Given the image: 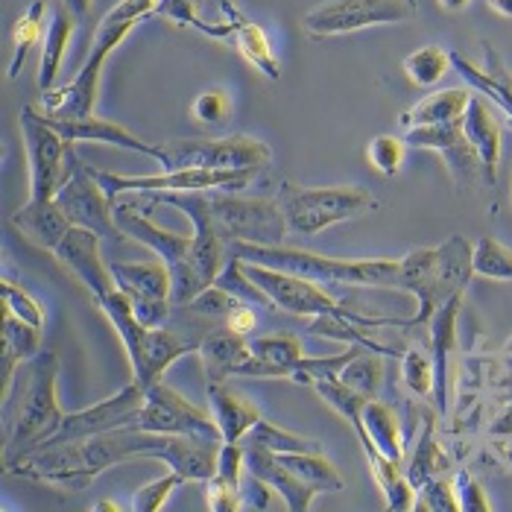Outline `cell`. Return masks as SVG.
I'll return each instance as SVG.
<instances>
[{"mask_svg":"<svg viewBox=\"0 0 512 512\" xmlns=\"http://www.w3.org/2000/svg\"><path fill=\"white\" fill-rule=\"evenodd\" d=\"M472 278V246L463 235H451L442 246H422L401 258L398 290H407L419 311L407 325H428L457 293H466Z\"/></svg>","mask_w":512,"mask_h":512,"instance_id":"cell-1","label":"cell"},{"mask_svg":"<svg viewBox=\"0 0 512 512\" xmlns=\"http://www.w3.org/2000/svg\"><path fill=\"white\" fill-rule=\"evenodd\" d=\"M232 255L249 264L276 267L293 276L311 278L316 284H337V287H378V290H398L401 261H340L325 258L308 249L290 246H258V243H235Z\"/></svg>","mask_w":512,"mask_h":512,"instance_id":"cell-2","label":"cell"},{"mask_svg":"<svg viewBox=\"0 0 512 512\" xmlns=\"http://www.w3.org/2000/svg\"><path fill=\"white\" fill-rule=\"evenodd\" d=\"M97 308L109 319V325L118 331L120 343L126 349L129 366H132V381L141 384L144 390L158 384L164 378V372L179 360V357L191 355L199 349V340H191L167 325L161 328H147L135 311L132 302L123 290H112L106 299L97 302Z\"/></svg>","mask_w":512,"mask_h":512,"instance_id":"cell-3","label":"cell"},{"mask_svg":"<svg viewBox=\"0 0 512 512\" xmlns=\"http://www.w3.org/2000/svg\"><path fill=\"white\" fill-rule=\"evenodd\" d=\"M59 355L39 352L27 360V390L18 404V413L12 422H6V445H3V463L18 460L30 451L50 442L65 422V410L59 404Z\"/></svg>","mask_w":512,"mask_h":512,"instance_id":"cell-4","label":"cell"},{"mask_svg":"<svg viewBox=\"0 0 512 512\" xmlns=\"http://www.w3.org/2000/svg\"><path fill=\"white\" fill-rule=\"evenodd\" d=\"M276 199L284 214L287 232L302 237H314L337 223H349L378 208V199L355 185L302 188V185L284 182Z\"/></svg>","mask_w":512,"mask_h":512,"instance_id":"cell-5","label":"cell"},{"mask_svg":"<svg viewBox=\"0 0 512 512\" xmlns=\"http://www.w3.org/2000/svg\"><path fill=\"white\" fill-rule=\"evenodd\" d=\"M115 220H118L123 235L144 243L167 264V270L173 276V305L185 308L197 293L205 290L197 267H194V235H179V232L158 226L156 220H150L147 211H141L135 205V199L115 202Z\"/></svg>","mask_w":512,"mask_h":512,"instance_id":"cell-6","label":"cell"},{"mask_svg":"<svg viewBox=\"0 0 512 512\" xmlns=\"http://www.w3.org/2000/svg\"><path fill=\"white\" fill-rule=\"evenodd\" d=\"M18 126H21L27 170H30V199L36 202L56 199L79 164L74 144L65 141L36 106H24L18 112Z\"/></svg>","mask_w":512,"mask_h":512,"instance_id":"cell-7","label":"cell"},{"mask_svg":"<svg viewBox=\"0 0 512 512\" xmlns=\"http://www.w3.org/2000/svg\"><path fill=\"white\" fill-rule=\"evenodd\" d=\"M138 24L126 21V24H97L91 50L85 65L77 71V77L68 85L41 91V115L44 118H88L94 115L97 106V94H100V79H103V65L106 59L115 53L120 41L126 39Z\"/></svg>","mask_w":512,"mask_h":512,"instance_id":"cell-8","label":"cell"},{"mask_svg":"<svg viewBox=\"0 0 512 512\" xmlns=\"http://www.w3.org/2000/svg\"><path fill=\"white\" fill-rule=\"evenodd\" d=\"M208 214L220 237L235 243H258V246H281L287 235L284 214L278 199L240 197L235 191H205Z\"/></svg>","mask_w":512,"mask_h":512,"instance_id":"cell-9","label":"cell"},{"mask_svg":"<svg viewBox=\"0 0 512 512\" xmlns=\"http://www.w3.org/2000/svg\"><path fill=\"white\" fill-rule=\"evenodd\" d=\"M94 170V167H91ZM261 170H205V167H179L161 170L153 176H120L94 170L103 191L115 199L118 194H199V191H246Z\"/></svg>","mask_w":512,"mask_h":512,"instance_id":"cell-10","label":"cell"},{"mask_svg":"<svg viewBox=\"0 0 512 512\" xmlns=\"http://www.w3.org/2000/svg\"><path fill=\"white\" fill-rule=\"evenodd\" d=\"M156 161L164 170L205 167V170H264L273 161V150L249 135L229 138H191L158 144Z\"/></svg>","mask_w":512,"mask_h":512,"instance_id":"cell-11","label":"cell"},{"mask_svg":"<svg viewBox=\"0 0 512 512\" xmlns=\"http://www.w3.org/2000/svg\"><path fill=\"white\" fill-rule=\"evenodd\" d=\"M416 12V0H325L305 12L302 30L311 39H334L369 27L407 24Z\"/></svg>","mask_w":512,"mask_h":512,"instance_id":"cell-12","label":"cell"},{"mask_svg":"<svg viewBox=\"0 0 512 512\" xmlns=\"http://www.w3.org/2000/svg\"><path fill=\"white\" fill-rule=\"evenodd\" d=\"M3 466L15 477L47 483L62 492H82L100 477L85 454V442H44L36 451L9 460Z\"/></svg>","mask_w":512,"mask_h":512,"instance_id":"cell-13","label":"cell"},{"mask_svg":"<svg viewBox=\"0 0 512 512\" xmlns=\"http://www.w3.org/2000/svg\"><path fill=\"white\" fill-rule=\"evenodd\" d=\"M246 278L276 305L278 311H287L293 316H340V319H352V314H346L337 299L331 293H325L322 284H316L311 278L293 276L284 273L276 267H264V264H249L240 261Z\"/></svg>","mask_w":512,"mask_h":512,"instance_id":"cell-14","label":"cell"},{"mask_svg":"<svg viewBox=\"0 0 512 512\" xmlns=\"http://www.w3.org/2000/svg\"><path fill=\"white\" fill-rule=\"evenodd\" d=\"M138 428L141 431H153V434L194 436V439L223 442L220 425L214 422V416L199 410L197 404H191L188 398H182L176 390H170L164 381L147 387Z\"/></svg>","mask_w":512,"mask_h":512,"instance_id":"cell-15","label":"cell"},{"mask_svg":"<svg viewBox=\"0 0 512 512\" xmlns=\"http://www.w3.org/2000/svg\"><path fill=\"white\" fill-rule=\"evenodd\" d=\"M56 202L68 214V220L79 229H88L109 243L126 237L120 232L118 220H115V199L103 191V185L97 182V176L88 164L79 161L74 176L56 194Z\"/></svg>","mask_w":512,"mask_h":512,"instance_id":"cell-16","label":"cell"},{"mask_svg":"<svg viewBox=\"0 0 512 512\" xmlns=\"http://www.w3.org/2000/svg\"><path fill=\"white\" fill-rule=\"evenodd\" d=\"M144 395H147V390L132 381L118 395H112V398H106L100 404L65 413L62 428L56 431V436L50 442H82V439H91V436L112 434V431H120V428H138Z\"/></svg>","mask_w":512,"mask_h":512,"instance_id":"cell-17","label":"cell"},{"mask_svg":"<svg viewBox=\"0 0 512 512\" xmlns=\"http://www.w3.org/2000/svg\"><path fill=\"white\" fill-rule=\"evenodd\" d=\"M220 15H223V21H217V24H205L202 18H197L194 30L208 36V39L232 44L237 53L267 79H273V82L281 79V65H278L273 44L267 39L264 27L249 21L232 0H220Z\"/></svg>","mask_w":512,"mask_h":512,"instance_id":"cell-18","label":"cell"},{"mask_svg":"<svg viewBox=\"0 0 512 512\" xmlns=\"http://www.w3.org/2000/svg\"><path fill=\"white\" fill-rule=\"evenodd\" d=\"M53 255L97 302L106 299L112 290H118V281L112 276V264L103 261V237L100 235L71 226V232L56 246Z\"/></svg>","mask_w":512,"mask_h":512,"instance_id":"cell-19","label":"cell"},{"mask_svg":"<svg viewBox=\"0 0 512 512\" xmlns=\"http://www.w3.org/2000/svg\"><path fill=\"white\" fill-rule=\"evenodd\" d=\"M404 144L413 150H431L439 153L448 164V173L454 176L457 185H469L477 173H483L480 158L469 144L463 132V118L448 120V123H434V126H416L404 132ZM486 179V176H483Z\"/></svg>","mask_w":512,"mask_h":512,"instance_id":"cell-20","label":"cell"},{"mask_svg":"<svg viewBox=\"0 0 512 512\" xmlns=\"http://www.w3.org/2000/svg\"><path fill=\"white\" fill-rule=\"evenodd\" d=\"M369 469H375L378 463L390 460L395 466H404V436L398 425V413L390 404L372 398L363 407V434L357 436Z\"/></svg>","mask_w":512,"mask_h":512,"instance_id":"cell-21","label":"cell"},{"mask_svg":"<svg viewBox=\"0 0 512 512\" xmlns=\"http://www.w3.org/2000/svg\"><path fill=\"white\" fill-rule=\"evenodd\" d=\"M305 357L296 334H267L249 340V357L237 369V378H290Z\"/></svg>","mask_w":512,"mask_h":512,"instance_id":"cell-22","label":"cell"},{"mask_svg":"<svg viewBox=\"0 0 512 512\" xmlns=\"http://www.w3.org/2000/svg\"><path fill=\"white\" fill-rule=\"evenodd\" d=\"M53 123V129L71 141V144H109V147H120V150H129V153H141V156L156 158L158 144H150L138 135H132L126 126H120L115 120L97 118V115H88V118H47Z\"/></svg>","mask_w":512,"mask_h":512,"instance_id":"cell-23","label":"cell"},{"mask_svg":"<svg viewBox=\"0 0 512 512\" xmlns=\"http://www.w3.org/2000/svg\"><path fill=\"white\" fill-rule=\"evenodd\" d=\"M243 451H246V472L267 480L278 495H281V504L290 512H305L314 507V498L319 492H314L305 480H299L296 474L290 472L278 454L261 448V445H249L243 442Z\"/></svg>","mask_w":512,"mask_h":512,"instance_id":"cell-24","label":"cell"},{"mask_svg":"<svg viewBox=\"0 0 512 512\" xmlns=\"http://www.w3.org/2000/svg\"><path fill=\"white\" fill-rule=\"evenodd\" d=\"M3 325H0V398L3 404H9L12 393V381L15 372L21 369V363L33 360L41 352V328L24 322L21 316L0 308Z\"/></svg>","mask_w":512,"mask_h":512,"instance_id":"cell-25","label":"cell"},{"mask_svg":"<svg viewBox=\"0 0 512 512\" xmlns=\"http://www.w3.org/2000/svg\"><path fill=\"white\" fill-rule=\"evenodd\" d=\"M197 355L205 372V384H226L229 378H237V369L249 357V340L229 325H220L199 340Z\"/></svg>","mask_w":512,"mask_h":512,"instance_id":"cell-26","label":"cell"},{"mask_svg":"<svg viewBox=\"0 0 512 512\" xmlns=\"http://www.w3.org/2000/svg\"><path fill=\"white\" fill-rule=\"evenodd\" d=\"M483 59V68H474L463 53H451V65L463 74V79L480 94H486L512 123V71L489 41H483Z\"/></svg>","mask_w":512,"mask_h":512,"instance_id":"cell-27","label":"cell"},{"mask_svg":"<svg viewBox=\"0 0 512 512\" xmlns=\"http://www.w3.org/2000/svg\"><path fill=\"white\" fill-rule=\"evenodd\" d=\"M463 296L466 293H457L451 296L434 319L428 322L431 325V357H434V401L445 410L448 404V372H451V352L457 346V316L463 311Z\"/></svg>","mask_w":512,"mask_h":512,"instance_id":"cell-28","label":"cell"},{"mask_svg":"<svg viewBox=\"0 0 512 512\" xmlns=\"http://www.w3.org/2000/svg\"><path fill=\"white\" fill-rule=\"evenodd\" d=\"M12 226L27 235V240H33L36 246L47 249V252H56V246L65 240V235L71 232V220L68 214L59 208L56 199H44V202H36V199H27L15 214H12Z\"/></svg>","mask_w":512,"mask_h":512,"instance_id":"cell-29","label":"cell"},{"mask_svg":"<svg viewBox=\"0 0 512 512\" xmlns=\"http://www.w3.org/2000/svg\"><path fill=\"white\" fill-rule=\"evenodd\" d=\"M208 404H211L214 422L220 425L223 442H243V436L261 422L258 407L246 395L232 390L229 381L226 384H208Z\"/></svg>","mask_w":512,"mask_h":512,"instance_id":"cell-30","label":"cell"},{"mask_svg":"<svg viewBox=\"0 0 512 512\" xmlns=\"http://www.w3.org/2000/svg\"><path fill=\"white\" fill-rule=\"evenodd\" d=\"M463 132H466L469 144L480 158L483 176L492 188L495 176H498V158H501V126H498L495 115L489 112L483 97H472V103L463 115Z\"/></svg>","mask_w":512,"mask_h":512,"instance_id":"cell-31","label":"cell"},{"mask_svg":"<svg viewBox=\"0 0 512 512\" xmlns=\"http://www.w3.org/2000/svg\"><path fill=\"white\" fill-rule=\"evenodd\" d=\"M472 97L474 94L469 88H439V91H431L428 97H422L416 106H410L398 118V123L407 132V129H416V126H434V123L460 120L466 115Z\"/></svg>","mask_w":512,"mask_h":512,"instance_id":"cell-32","label":"cell"},{"mask_svg":"<svg viewBox=\"0 0 512 512\" xmlns=\"http://www.w3.org/2000/svg\"><path fill=\"white\" fill-rule=\"evenodd\" d=\"M77 18L68 12L65 3L53 6L50 9V27H47V36H44V47H41V62H39V88L41 91H50L53 82L62 71V62H65V53H68V44L74 39V30H77Z\"/></svg>","mask_w":512,"mask_h":512,"instance_id":"cell-33","label":"cell"},{"mask_svg":"<svg viewBox=\"0 0 512 512\" xmlns=\"http://www.w3.org/2000/svg\"><path fill=\"white\" fill-rule=\"evenodd\" d=\"M112 276L126 296H153L173 302V276L164 261H115Z\"/></svg>","mask_w":512,"mask_h":512,"instance_id":"cell-34","label":"cell"},{"mask_svg":"<svg viewBox=\"0 0 512 512\" xmlns=\"http://www.w3.org/2000/svg\"><path fill=\"white\" fill-rule=\"evenodd\" d=\"M278 460L299 480H305L314 492H343V486H346L343 474L334 469V463L328 457H322V451L278 454Z\"/></svg>","mask_w":512,"mask_h":512,"instance_id":"cell-35","label":"cell"},{"mask_svg":"<svg viewBox=\"0 0 512 512\" xmlns=\"http://www.w3.org/2000/svg\"><path fill=\"white\" fill-rule=\"evenodd\" d=\"M44 12L47 0H33L24 15H18L15 30H12V62H9V79H18L30 50L39 44L41 27H44Z\"/></svg>","mask_w":512,"mask_h":512,"instance_id":"cell-36","label":"cell"},{"mask_svg":"<svg viewBox=\"0 0 512 512\" xmlns=\"http://www.w3.org/2000/svg\"><path fill=\"white\" fill-rule=\"evenodd\" d=\"M445 469H448V460H445L442 448L436 445L434 419H428V425H425V431L419 434V442H416V448H413V457H410L404 474H407V480L419 489V486H425L428 480L442 477Z\"/></svg>","mask_w":512,"mask_h":512,"instance_id":"cell-37","label":"cell"},{"mask_svg":"<svg viewBox=\"0 0 512 512\" xmlns=\"http://www.w3.org/2000/svg\"><path fill=\"white\" fill-rule=\"evenodd\" d=\"M472 276L489 281H512V249L501 240L483 235L472 246Z\"/></svg>","mask_w":512,"mask_h":512,"instance_id":"cell-38","label":"cell"},{"mask_svg":"<svg viewBox=\"0 0 512 512\" xmlns=\"http://www.w3.org/2000/svg\"><path fill=\"white\" fill-rule=\"evenodd\" d=\"M448 68H451V53L434 44L419 47L404 59V74L419 88H434L448 74Z\"/></svg>","mask_w":512,"mask_h":512,"instance_id":"cell-39","label":"cell"},{"mask_svg":"<svg viewBox=\"0 0 512 512\" xmlns=\"http://www.w3.org/2000/svg\"><path fill=\"white\" fill-rule=\"evenodd\" d=\"M340 381L346 387H352L355 393H360L363 398H378L381 387H384V360L378 355H366L363 349L357 352L340 372Z\"/></svg>","mask_w":512,"mask_h":512,"instance_id":"cell-40","label":"cell"},{"mask_svg":"<svg viewBox=\"0 0 512 512\" xmlns=\"http://www.w3.org/2000/svg\"><path fill=\"white\" fill-rule=\"evenodd\" d=\"M243 442L249 445H261L273 454H299V451H319V442L308 439V436L293 434V431H284L273 422H258L249 434L243 436Z\"/></svg>","mask_w":512,"mask_h":512,"instance_id":"cell-41","label":"cell"},{"mask_svg":"<svg viewBox=\"0 0 512 512\" xmlns=\"http://www.w3.org/2000/svg\"><path fill=\"white\" fill-rule=\"evenodd\" d=\"M240 302L243 299H237L232 290H226L220 284H211L202 293H197L185 308L194 316H199V319H205V322H223L226 325V319L232 316V311H235Z\"/></svg>","mask_w":512,"mask_h":512,"instance_id":"cell-42","label":"cell"},{"mask_svg":"<svg viewBox=\"0 0 512 512\" xmlns=\"http://www.w3.org/2000/svg\"><path fill=\"white\" fill-rule=\"evenodd\" d=\"M360 349L352 346L349 352L334 357H302V363L296 366V372L290 375V381L296 384H305V387H314L316 381H328V378H340L343 366L357 355Z\"/></svg>","mask_w":512,"mask_h":512,"instance_id":"cell-43","label":"cell"},{"mask_svg":"<svg viewBox=\"0 0 512 512\" xmlns=\"http://www.w3.org/2000/svg\"><path fill=\"white\" fill-rule=\"evenodd\" d=\"M185 483V477L179 472H170L161 474L156 480H150V483H144L141 489H135V495H132V504H129V510L132 512H158L164 504H167V498L179 489Z\"/></svg>","mask_w":512,"mask_h":512,"instance_id":"cell-44","label":"cell"},{"mask_svg":"<svg viewBox=\"0 0 512 512\" xmlns=\"http://www.w3.org/2000/svg\"><path fill=\"white\" fill-rule=\"evenodd\" d=\"M404 153H407V144H404V138H395V135H375V138L369 141V147H366L369 164H372L381 176H387V179H393V176L401 173Z\"/></svg>","mask_w":512,"mask_h":512,"instance_id":"cell-45","label":"cell"},{"mask_svg":"<svg viewBox=\"0 0 512 512\" xmlns=\"http://www.w3.org/2000/svg\"><path fill=\"white\" fill-rule=\"evenodd\" d=\"M401 378L413 395H434V357L422 349H410L401 360Z\"/></svg>","mask_w":512,"mask_h":512,"instance_id":"cell-46","label":"cell"},{"mask_svg":"<svg viewBox=\"0 0 512 512\" xmlns=\"http://www.w3.org/2000/svg\"><path fill=\"white\" fill-rule=\"evenodd\" d=\"M0 302H3V308H6V311H12L15 316H21L24 322L36 325V328L44 325V308H41V302L36 299V296H30L21 284H15V281L3 278V281H0Z\"/></svg>","mask_w":512,"mask_h":512,"instance_id":"cell-47","label":"cell"},{"mask_svg":"<svg viewBox=\"0 0 512 512\" xmlns=\"http://www.w3.org/2000/svg\"><path fill=\"white\" fill-rule=\"evenodd\" d=\"M416 510L419 512H460L457 486L445 477H434L425 486H419L416 495Z\"/></svg>","mask_w":512,"mask_h":512,"instance_id":"cell-48","label":"cell"},{"mask_svg":"<svg viewBox=\"0 0 512 512\" xmlns=\"http://www.w3.org/2000/svg\"><path fill=\"white\" fill-rule=\"evenodd\" d=\"M191 112H194V120L202 123V126H223L229 120V115H232V100H229L226 91L208 88V91H202L194 100Z\"/></svg>","mask_w":512,"mask_h":512,"instance_id":"cell-49","label":"cell"},{"mask_svg":"<svg viewBox=\"0 0 512 512\" xmlns=\"http://www.w3.org/2000/svg\"><path fill=\"white\" fill-rule=\"evenodd\" d=\"M202 492H205V507L211 512H237L240 510V486L211 474L205 483H202Z\"/></svg>","mask_w":512,"mask_h":512,"instance_id":"cell-50","label":"cell"},{"mask_svg":"<svg viewBox=\"0 0 512 512\" xmlns=\"http://www.w3.org/2000/svg\"><path fill=\"white\" fill-rule=\"evenodd\" d=\"M278 498L281 495L267 480L246 472L243 483H240V510H273L278 507Z\"/></svg>","mask_w":512,"mask_h":512,"instance_id":"cell-51","label":"cell"},{"mask_svg":"<svg viewBox=\"0 0 512 512\" xmlns=\"http://www.w3.org/2000/svg\"><path fill=\"white\" fill-rule=\"evenodd\" d=\"M135 316L147 325V328H161L170 322L173 314V302L170 299H153V296H129Z\"/></svg>","mask_w":512,"mask_h":512,"instance_id":"cell-52","label":"cell"},{"mask_svg":"<svg viewBox=\"0 0 512 512\" xmlns=\"http://www.w3.org/2000/svg\"><path fill=\"white\" fill-rule=\"evenodd\" d=\"M158 3L161 0H120L118 6H112L106 15H103V24H141L144 18L156 15Z\"/></svg>","mask_w":512,"mask_h":512,"instance_id":"cell-53","label":"cell"},{"mask_svg":"<svg viewBox=\"0 0 512 512\" xmlns=\"http://www.w3.org/2000/svg\"><path fill=\"white\" fill-rule=\"evenodd\" d=\"M457 498H460V512H489L492 510V501L489 495L483 492V486L474 480L469 472L457 474Z\"/></svg>","mask_w":512,"mask_h":512,"instance_id":"cell-54","label":"cell"},{"mask_svg":"<svg viewBox=\"0 0 512 512\" xmlns=\"http://www.w3.org/2000/svg\"><path fill=\"white\" fill-rule=\"evenodd\" d=\"M381 492H384V498H387V510H395V512L416 510V495H419V489L407 480V474H398L393 483H387Z\"/></svg>","mask_w":512,"mask_h":512,"instance_id":"cell-55","label":"cell"},{"mask_svg":"<svg viewBox=\"0 0 512 512\" xmlns=\"http://www.w3.org/2000/svg\"><path fill=\"white\" fill-rule=\"evenodd\" d=\"M158 18L173 21L176 27H191L197 24V0H161L156 9Z\"/></svg>","mask_w":512,"mask_h":512,"instance_id":"cell-56","label":"cell"},{"mask_svg":"<svg viewBox=\"0 0 512 512\" xmlns=\"http://www.w3.org/2000/svg\"><path fill=\"white\" fill-rule=\"evenodd\" d=\"M226 325L232 328V331H237V334H252L255 331V325H258V314H255V308H249L246 302H240L235 311H232V316L226 319Z\"/></svg>","mask_w":512,"mask_h":512,"instance_id":"cell-57","label":"cell"},{"mask_svg":"<svg viewBox=\"0 0 512 512\" xmlns=\"http://www.w3.org/2000/svg\"><path fill=\"white\" fill-rule=\"evenodd\" d=\"M65 6H68V12L77 18V21H85L88 18V12H91V3L94 0H62Z\"/></svg>","mask_w":512,"mask_h":512,"instance_id":"cell-58","label":"cell"},{"mask_svg":"<svg viewBox=\"0 0 512 512\" xmlns=\"http://www.w3.org/2000/svg\"><path fill=\"white\" fill-rule=\"evenodd\" d=\"M486 6L501 18H512V0H486Z\"/></svg>","mask_w":512,"mask_h":512,"instance_id":"cell-59","label":"cell"},{"mask_svg":"<svg viewBox=\"0 0 512 512\" xmlns=\"http://www.w3.org/2000/svg\"><path fill=\"white\" fill-rule=\"evenodd\" d=\"M469 3H472V0H439V6L448 9V12H463Z\"/></svg>","mask_w":512,"mask_h":512,"instance_id":"cell-60","label":"cell"},{"mask_svg":"<svg viewBox=\"0 0 512 512\" xmlns=\"http://www.w3.org/2000/svg\"><path fill=\"white\" fill-rule=\"evenodd\" d=\"M94 510H112V512H120L123 507L115 504V501H100V504H94Z\"/></svg>","mask_w":512,"mask_h":512,"instance_id":"cell-61","label":"cell"},{"mask_svg":"<svg viewBox=\"0 0 512 512\" xmlns=\"http://www.w3.org/2000/svg\"><path fill=\"white\" fill-rule=\"evenodd\" d=\"M510 352H512V340H510Z\"/></svg>","mask_w":512,"mask_h":512,"instance_id":"cell-62","label":"cell"}]
</instances>
